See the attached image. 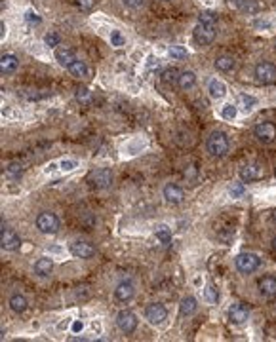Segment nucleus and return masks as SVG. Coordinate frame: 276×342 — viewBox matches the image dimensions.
Segmentation results:
<instances>
[{
    "label": "nucleus",
    "mask_w": 276,
    "mask_h": 342,
    "mask_svg": "<svg viewBox=\"0 0 276 342\" xmlns=\"http://www.w3.org/2000/svg\"><path fill=\"white\" fill-rule=\"evenodd\" d=\"M206 148L212 158H223V156L229 152V139L223 132H213L210 137H208V143H206Z\"/></svg>",
    "instance_id": "f257e3e1"
},
{
    "label": "nucleus",
    "mask_w": 276,
    "mask_h": 342,
    "mask_svg": "<svg viewBox=\"0 0 276 342\" xmlns=\"http://www.w3.org/2000/svg\"><path fill=\"white\" fill-rule=\"evenodd\" d=\"M236 270L242 274H253L261 266V259L255 253H240L234 259Z\"/></svg>",
    "instance_id": "f03ea898"
},
{
    "label": "nucleus",
    "mask_w": 276,
    "mask_h": 342,
    "mask_svg": "<svg viewBox=\"0 0 276 342\" xmlns=\"http://www.w3.org/2000/svg\"><path fill=\"white\" fill-rule=\"evenodd\" d=\"M255 80L259 84H274L276 82V65L268 61H261L255 65Z\"/></svg>",
    "instance_id": "7ed1b4c3"
},
{
    "label": "nucleus",
    "mask_w": 276,
    "mask_h": 342,
    "mask_svg": "<svg viewBox=\"0 0 276 342\" xmlns=\"http://www.w3.org/2000/svg\"><path fill=\"white\" fill-rule=\"evenodd\" d=\"M36 228L42 234H55L59 230V219L55 213L50 211H42L38 217H36Z\"/></svg>",
    "instance_id": "20e7f679"
},
{
    "label": "nucleus",
    "mask_w": 276,
    "mask_h": 342,
    "mask_svg": "<svg viewBox=\"0 0 276 342\" xmlns=\"http://www.w3.org/2000/svg\"><path fill=\"white\" fill-rule=\"evenodd\" d=\"M192 38L196 44L200 46H208L215 40V25H206V23H198L192 31Z\"/></svg>",
    "instance_id": "39448f33"
},
{
    "label": "nucleus",
    "mask_w": 276,
    "mask_h": 342,
    "mask_svg": "<svg viewBox=\"0 0 276 342\" xmlns=\"http://www.w3.org/2000/svg\"><path fill=\"white\" fill-rule=\"evenodd\" d=\"M253 135L263 145H270L276 137V125L272 122H261L253 127Z\"/></svg>",
    "instance_id": "423d86ee"
},
{
    "label": "nucleus",
    "mask_w": 276,
    "mask_h": 342,
    "mask_svg": "<svg viewBox=\"0 0 276 342\" xmlns=\"http://www.w3.org/2000/svg\"><path fill=\"white\" fill-rule=\"evenodd\" d=\"M166 318H168V310H166L164 304L152 303L145 308V319L150 325H160V323H164Z\"/></svg>",
    "instance_id": "0eeeda50"
},
{
    "label": "nucleus",
    "mask_w": 276,
    "mask_h": 342,
    "mask_svg": "<svg viewBox=\"0 0 276 342\" xmlns=\"http://www.w3.org/2000/svg\"><path fill=\"white\" fill-rule=\"evenodd\" d=\"M116 325L122 333H134L135 329H137V316H135L134 312L130 310H122L119 312V316H116Z\"/></svg>",
    "instance_id": "6e6552de"
},
{
    "label": "nucleus",
    "mask_w": 276,
    "mask_h": 342,
    "mask_svg": "<svg viewBox=\"0 0 276 342\" xmlns=\"http://www.w3.org/2000/svg\"><path fill=\"white\" fill-rule=\"evenodd\" d=\"M19 245H21V240L16 234V230L4 228V225H2V230H0V247L4 249V251H16Z\"/></svg>",
    "instance_id": "1a4fd4ad"
},
{
    "label": "nucleus",
    "mask_w": 276,
    "mask_h": 342,
    "mask_svg": "<svg viewBox=\"0 0 276 342\" xmlns=\"http://www.w3.org/2000/svg\"><path fill=\"white\" fill-rule=\"evenodd\" d=\"M238 175H240V179L244 181V183L257 181L261 179V177H265V167H263L261 163H246V165L240 167Z\"/></svg>",
    "instance_id": "9d476101"
},
{
    "label": "nucleus",
    "mask_w": 276,
    "mask_h": 342,
    "mask_svg": "<svg viewBox=\"0 0 276 342\" xmlns=\"http://www.w3.org/2000/svg\"><path fill=\"white\" fill-rule=\"evenodd\" d=\"M134 296H135L134 281H130V280L120 281L119 285H116V289H114V298H116L119 303H130Z\"/></svg>",
    "instance_id": "9b49d317"
},
{
    "label": "nucleus",
    "mask_w": 276,
    "mask_h": 342,
    "mask_svg": "<svg viewBox=\"0 0 276 342\" xmlns=\"http://www.w3.org/2000/svg\"><path fill=\"white\" fill-rule=\"evenodd\" d=\"M250 318V308L242 303H234L232 306L229 308V319L230 323H234V325H242L246 323Z\"/></svg>",
    "instance_id": "f8f14e48"
},
{
    "label": "nucleus",
    "mask_w": 276,
    "mask_h": 342,
    "mask_svg": "<svg viewBox=\"0 0 276 342\" xmlns=\"http://www.w3.org/2000/svg\"><path fill=\"white\" fill-rule=\"evenodd\" d=\"M90 183H92V187L95 188L110 187V183H112V171L107 169V167H101V169L94 171V173L90 175Z\"/></svg>",
    "instance_id": "ddd939ff"
},
{
    "label": "nucleus",
    "mask_w": 276,
    "mask_h": 342,
    "mask_svg": "<svg viewBox=\"0 0 276 342\" xmlns=\"http://www.w3.org/2000/svg\"><path fill=\"white\" fill-rule=\"evenodd\" d=\"M69 251H71L76 259H90V256L95 255L94 245L88 243V241H72L71 245H69Z\"/></svg>",
    "instance_id": "4468645a"
},
{
    "label": "nucleus",
    "mask_w": 276,
    "mask_h": 342,
    "mask_svg": "<svg viewBox=\"0 0 276 342\" xmlns=\"http://www.w3.org/2000/svg\"><path fill=\"white\" fill-rule=\"evenodd\" d=\"M164 198H166V202H168V203L177 205V203L183 202L185 192H183V188L177 187V185H166V187H164Z\"/></svg>",
    "instance_id": "2eb2a0df"
},
{
    "label": "nucleus",
    "mask_w": 276,
    "mask_h": 342,
    "mask_svg": "<svg viewBox=\"0 0 276 342\" xmlns=\"http://www.w3.org/2000/svg\"><path fill=\"white\" fill-rule=\"evenodd\" d=\"M17 65H19V59H17L14 54H4L0 57V72H2V74H12V72H16Z\"/></svg>",
    "instance_id": "dca6fc26"
},
{
    "label": "nucleus",
    "mask_w": 276,
    "mask_h": 342,
    "mask_svg": "<svg viewBox=\"0 0 276 342\" xmlns=\"http://www.w3.org/2000/svg\"><path fill=\"white\" fill-rule=\"evenodd\" d=\"M55 59L61 63V65H65V67H69V65L76 59V55H74V50H71V48H67V46H61L55 50Z\"/></svg>",
    "instance_id": "f3484780"
},
{
    "label": "nucleus",
    "mask_w": 276,
    "mask_h": 342,
    "mask_svg": "<svg viewBox=\"0 0 276 342\" xmlns=\"http://www.w3.org/2000/svg\"><path fill=\"white\" fill-rule=\"evenodd\" d=\"M208 94L212 99H223L225 94H227V86L223 84L221 80H210V84H208Z\"/></svg>",
    "instance_id": "a211bd4d"
},
{
    "label": "nucleus",
    "mask_w": 276,
    "mask_h": 342,
    "mask_svg": "<svg viewBox=\"0 0 276 342\" xmlns=\"http://www.w3.org/2000/svg\"><path fill=\"white\" fill-rule=\"evenodd\" d=\"M259 293L263 296L276 295V278L274 276H265L263 280H259Z\"/></svg>",
    "instance_id": "6ab92c4d"
},
{
    "label": "nucleus",
    "mask_w": 276,
    "mask_h": 342,
    "mask_svg": "<svg viewBox=\"0 0 276 342\" xmlns=\"http://www.w3.org/2000/svg\"><path fill=\"white\" fill-rule=\"evenodd\" d=\"M177 86L181 88L183 92H187V90H192L194 86H196V74L192 72V70H185L179 74V80H177Z\"/></svg>",
    "instance_id": "aec40b11"
},
{
    "label": "nucleus",
    "mask_w": 276,
    "mask_h": 342,
    "mask_svg": "<svg viewBox=\"0 0 276 342\" xmlns=\"http://www.w3.org/2000/svg\"><path fill=\"white\" fill-rule=\"evenodd\" d=\"M215 69L221 70V72H230V70L236 67V59L234 57H230V55H221L215 59Z\"/></svg>",
    "instance_id": "412c9836"
},
{
    "label": "nucleus",
    "mask_w": 276,
    "mask_h": 342,
    "mask_svg": "<svg viewBox=\"0 0 276 342\" xmlns=\"http://www.w3.org/2000/svg\"><path fill=\"white\" fill-rule=\"evenodd\" d=\"M52 270H54V263L48 256H40L38 261L34 263V272L38 274V276H50Z\"/></svg>",
    "instance_id": "4be33fe9"
},
{
    "label": "nucleus",
    "mask_w": 276,
    "mask_h": 342,
    "mask_svg": "<svg viewBox=\"0 0 276 342\" xmlns=\"http://www.w3.org/2000/svg\"><path fill=\"white\" fill-rule=\"evenodd\" d=\"M67 69H69V72H71L74 78H86L88 72H90L88 65L84 61H80V59H74V61H72Z\"/></svg>",
    "instance_id": "5701e85b"
},
{
    "label": "nucleus",
    "mask_w": 276,
    "mask_h": 342,
    "mask_svg": "<svg viewBox=\"0 0 276 342\" xmlns=\"http://www.w3.org/2000/svg\"><path fill=\"white\" fill-rule=\"evenodd\" d=\"M198 308L196 304V298L194 296H183L181 298V304H179V312H181V316H190V314H194Z\"/></svg>",
    "instance_id": "b1692460"
},
{
    "label": "nucleus",
    "mask_w": 276,
    "mask_h": 342,
    "mask_svg": "<svg viewBox=\"0 0 276 342\" xmlns=\"http://www.w3.org/2000/svg\"><path fill=\"white\" fill-rule=\"evenodd\" d=\"M10 308L16 312V314H23L29 308V303L23 295H12L10 296Z\"/></svg>",
    "instance_id": "393cba45"
},
{
    "label": "nucleus",
    "mask_w": 276,
    "mask_h": 342,
    "mask_svg": "<svg viewBox=\"0 0 276 342\" xmlns=\"http://www.w3.org/2000/svg\"><path fill=\"white\" fill-rule=\"evenodd\" d=\"M154 234H156V240L160 241V245H170V241H172V230H170L168 226L158 225Z\"/></svg>",
    "instance_id": "a878e982"
},
{
    "label": "nucleus",
    "mask_w": 276,
    "mask_h": 342,
    "mask_svg": "<svg viewBox=\"0 0 276 342\" xmlns=\"http://www.w3.org/2000/svg\"><path fill=\"white\" fill-rule=\"evenodd\" d=\"M21 175H23V165L19 162H12L8 167H6V177H8V179L16 181V179H19Z\"/></svg>",
    "instance_id": "bb28decb"
},
{
    "label": "nucleus",
    "mask_w": 276,
    "mask_h": 342,
    "mask_svg": "<svg viewBox=\"0 0 276 342\" xmlns=\"http://www.w3.org/2000/svg\"><path fill=\"white\" fill-rule=\"evenodd\" d=\"M179 70L175 69V67H170V69H166L164 72H162V82L164 84H174V82H177L179 80Z\"/></svg>",
    "instance_id": "cd10ccee"
},
{
    "label": "nucleus",
    "mask_w": 276,
    "mask_h": 342,
    "mask_svg": "<svg viewBox=\"0 0 276 342\" xmlns=\"http://www.w3.org/2000/svg\"><path fill=\"white\" fill-rule=\"evenodd\" d=\"M74 97H76V101H78L80 105H90V103H92V92H90L88 88H78Z\"/></svg>",
    "instance_id": "c85d7f7f"
},
{
    "label": "nucleus",
    "mask_w": 276,
    "mask_h": 342,
    "mask_svg": "<svg viewBox=\"0 0 276 342\" xmlns=\"http://www.w3.org/2000/svg\"><path fill=\"white\" fill-rule=\"evenodd\" d=\"M259 2L257 0H246L244 4H242V8H240V12H244V14H248V16H252V14H257L259 12Z\"/></svg>",
    "instance_id": "c756f323"
},
{
    "label": "nucleus",
    "mask_w": 276,
    "mask_h": 342,
    "mask_svg": "<svg viewBox=\"0 0 276 342\" xmlns=\"http://www.w3.org/2000/svg\"><path fill=\"white\" fill-rule=\"evenodd\" d=\"M198 23L217 25V14H213V12H202V14L198 16Z\"/></svg>",
    "instance_id": "7c9ffc66"
},
{
    "label": "nucleus",
    "mask_w": 276,
    "mask_h": 342,
    "mask_svg": "<svg viewBox=\"0 0 276 342\" xmlns=\"http://www.w3.org/2000/svg\"><path fill=\"white\" fill-rule=\"evenodd\" d=\"M255 103H257V99L252 97V95H240V105H242L244 112H250L255 107Z\"/></svg>",
    "instance_id": "2f4dec72"
},
{
    "label": "nucleus",
    "mask_w": 276,
    "mask_h": 342,
    "mask_svg": "<svg viewBox=\"0 0 276 342\" xmlns=\"http://www.w3.org/2000/svg\"><path fill=\"white\" fill-rule=\"evenodd\" d=\"M221 114H223V118L225 120H234L238 114V109H236V105H225L223 107V110H221Z\"/></svg>",
    "instance_id": "473e14b6"
},
{
    "label": "nucleus",
    "mask_w": 276,
    "mask_h": 342,
    "mask_svg": "<svg viewBox=\"0 0 276 342\" xmlns=\"http://www.w3.org/2000/svg\"><path fill=\"white\" fill-rule=\"evenodd\" d=\"M168 54H170L172 59H185V57H187V50L181 46H172L168 50Z\"/></svg>",
    "instance_id": "72a5a7b5"
},
{
    "label": "nucleus",
    "mask_w": 276,
    "mask_h": 342,
    "mask_svg": "<svg viewBox=\"0 0 276 342\" xmlns=\"http://www.w3.org/2000/svg\"><path fill=\"white\" fill-rule=\"evenodd\" d=\"M204 295H206V301L210 304H217V301H219V295H217V289L213 287V285H208L204 291Z\"/></svg>",
    "instance_id": "f704fd0d"
},
{
    "label": "nucleus",
    "mask_w": 276,
    "mask_h": 342,
    "mask_svg": "<svg viewBox=\"0 0 276 342\" xmlns=\"http://www.w3.org/2000/svg\"><path fill=\"white\" fill-rule=\"evenodd\" d=\"M124 42H126V38L122 36V32H120V31H110V46L120 48V46H124Z\"/></svg>",
    "instance_id": "c9c22d12"
},
{
    "label": "nucleus",
    "mask_w": 276,
    "mask_h": 342,
    "mask_svg": "<svg viewBox=\"0 0 276 342\" xmlns=\"http://www.w3.org/2000/svg\"><path fill=\"white\" fill-rule=\"evenodd\" d=\"M59 34L57 32H48L46 36H44V44L50 48H55V46H59Z\"/></svg>",
    "instance_id": "e433bc0d"
},
{
    "label": "nucleus",
    "mask_w": 276,
    "mask_h": 342,
    "mask_svg": "<svg viewBox=\"0 0 276 342\" xmlns=\"http://www.w3.org/2000/svg\"><path fill=\"white\" fill-rule=\"evenodd\" d=\"M122 4L130 10H141L145 6V0H122Z\"/></svg>",
    "instance_id": "4c0bfd02"
},
{
    "label": "nucleus",
    "mask_w": 276,
    "mask_h": 342,
    "mask_svg": "<svg viewBox=\"0 0 276 342\" xmlns=\"http://www.w3.org/2000/svg\"><path fill=\"white\" fill-rule=\"evenodd\" d=\"M76 4L82 12H90L95 6V0H76Z\"/></svg>",
    "instance_id": "58836bf2"
},
{
    "label": "nucleus",
    "mask_w": 276,
    "mask_h": 342,
    "mask_svg": "<svg viewBox=\"0 0 276 342\" xmlns=\"http://www.w3.org/2000/svg\"><path fill=\"white\" fill-rule=\"evenodd\" d=\"M25 19H27V21H29L31 25H40V23H42L40 16H38V14H34V12H27V14H25Z\"/></svg>",
    "instance_id": "ea45409f"
},
{
    "label": "nucleus",
    "mask_w": 276,
    "mask_h": 342,
    "mask_svg": "<svg viewBox=\"0 0 276 342\" xmlns=\"http://www.w3.org/2000/svg\"><path fill=\"white\" fill-rule=\"evenodd\" d=\"M242 194H244V187H242V185H236V187L230 188V196H232V198H238V196H242Z\"/></svg>",
    "instance_id": "a19ab883"
},
{
    "label": "nucleus",
    "mask_w": 276,
    "mask_h": 342,
    "mask_svg": "<svg viewBox=\"0 0 276 342\" xmlns=\"http://www.w3.org/2000/svg\"><path fill=\"white\" fill-rule=\"evenodd\" d=\"M74 165H76V163L71 162V160H67V162H61V169H63V171H71V169H74Z\"/></svg>",
    "instance_id": "79ce46f5"
},
{
    "label": "nucleus",
    "mask_w": 276,
    "mask_h": 342,
    "mask_svg": "<svg viewBox=\"0 0 276 342\" xmlns=\"http://www.w3.org/2000/svg\"><path fill=\"white\" fill-rule=\"evenodd\" d=\"M82 329H84V323H82V321H74V323H72V333H80Z\"/></svg>",
    "instance_id": "37998d69"
},
{
    "label": "nucleus",
    "mask_w": 276,
    "mask_h": 342,
    "mask_svg": "<svg viewBox=\"0 0 276 342\" xmlns=\"http://www.w3.org/2000/svg\"><path fill=\"white\" fill-rule=\"evenodd\" d=\"M229 2H230V6H234V8L240 10V8H242V4H244L246 0H229Z\"/></svg>",
    "instance_id": "c03bdc74"
},
{
    "label": "nucleus",
    "mask_w": 276,
    "mask_h": 342,
    "mask_svg": "<svg viewBox=\"0 0 276 342\" xmlns=\"http://www.w3.org/2000/svg\"><path fill=\"white\" fill-rule=\"evenodd\" d=\"M149 61H150V63H149L150 69H152V67H156V69H158V67H160V61H158V59H154V57H150Z\"/></svg>",
    "instance_id": "a18cd8bd"
},
{
    "label": "nucleus",
    "mask_w": 276,
    "mask_h": 342,
    "mask_svg": "<svg viewBox=\"0 0 276 342\" xmlns=\"http://www.w3.org/2000/svg\"><path fill=\"white\" fill-rule=\"evenodd\" d=\"M0 36H2V38H4V34H6V23H4V21H2V23H0Z\"/></svg>",
    "instance_id": "49530a36"
},
{
    "label": "nucleus",
    "mask_w": 276,
    "mask_h": 342,
    "mask_svg": "<svg viewBox=\"0 0 276 342\" xmlns=\"http://www.w3.org/2000/svg\"><path fill=\"white\" fill-rule=\"evenodd\" d=\"M270 219H272V223H274V225H276V211H274V213H272V217H270Z\"/></svg>",
    "instance_id": "de8ad7c7"
},
{
    "label": "nucleus",
    "mask_w": 276,
    "mask_h": 342,
    "mask_svg": "<svg viewBox=\"0 0 276 342\" xmlns=\"http://www.w3.org/2000/svg\"><path fill=\"white\" fill-rule=\"evenodd\" d=\"M272 249L276 251V236H274V240H272Z\"/></svg>",
    "instance_id": "09e8293b"
},
{
    "label": "nucleus",
    "mask_w": 276,
    "mask_h": 342,
    "mask_svg": "<svg viewBox=\"0 0 276 342\" xmlns=\"http://www.w3.org/2000/svg\"><path fill=\"white\" fill-rule=\"evenodd\" d=\"M274 177H276V167H274Z\"/></svg>",
    "instance_id": "8fccbe9b"
}]
</instances>
